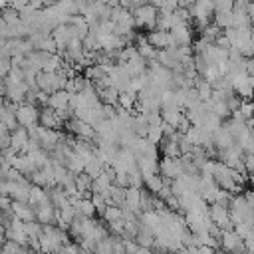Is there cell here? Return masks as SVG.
<instances>
[{
  "label": "cell",
  "instance_id": "7c38bea8",
  "mask_svg": "<svg viewBox=\"0 0 254 254\" xmlns=\"http://www.w3.org/2000/svg\"><path fill=\"white\" fill-rule=\"evenodd\" d=\"M62 119H60V115L54 111V109H50V107H44V109H40V125L42 127H46V129H60L62 127Z\"/></svg>",
  "mask_w": 254,
  "mask_h": 254
},
{
  "label": "cell",
  "instance_id": "e0dca14e",
  "mask_svg": "<svg viewBox=\"0 0 254 254\" xmlns=\"http://www.w3.org/2000/svg\"><path fill=\"white\" fill-rule=\"evenodd\" d=\"M165 183H167V179H163L159 173H155V175H151V177L145 179V185H143V187H145L151 194H159L161 189L165 187Z\"/></svg>",
  "mask_w": 254,
  "mask_h": 254
},
{
  "label": "cell",
  "instance_id": "52a82bcc",
  "mask_svg": "<svg viewBox=\"0 0 254 254\" xmlns=\"http://www.w3.org/2000/svg\"><path fill=\"white\" fill-rule=\"evenodd\" d=\"M34 212H36V220L40 224H54V222H58V208L52 204V200L46 202V204L34 206Z\"/></svg>",
  "mask_w": 254,
  "mask_h": 254
},
{
  "label": "cell",
  "instance_id": "277c9868",
  "mask_svg": "<svg viewBox=\"0 0 254 254\" xmlns=\"http://www.w3.org/2000/svg\"><path fill=\"white\" fill-rule=\"evenodd\" d=\"M159 175L167 181H177L179 177H183L185 171H183L181 157H163L159 161Z\"/></svg>",
  "mask_w": 254,
  "mask_h": 254
},
{
  "label": "cell",
  "instance_id": "7402d4cb",
  "mask_svg": "<svg viewBox=\"0 0 254 254\" xmlns=\"http://www.w3.org/2000/svg\"><path fill=\"white\" fill-rule=\"evenodd\" d=\"M8 26H16V24H20L22 20H20V12L18 10H14V8H6V10H2V16H0Z\"/></svg>",
  "mask_w": 254,
  "mask_h": 254
},
{
  "label": "cell",
  "instance_id": "ac0fdd59",
  "mask_svg": "<svg viewBox=\"0 0 254 254\" xmlns=\"http://www.w3.org/2000/svg\"><path fill=\"white\" fill-rule=\"evenodd\" d=\"M75 212L77 214H81V216H87V218H93L95 216V206H93V200L91 198H79L75 204Z\"/></svg>",
  "mask_w": 254,
  "mask_h": 254
},
{
  "label": "cell",
  "instance_id": "603a6c76",
  "mask_svg": "<svg viewBox=\"0 0 254 254\" xmlns=\"http://www.w3.org/2000/svg\"><path fill=\"white\" fill-rule=\"evenodd\" d=\"M244 171L246 175H254V153H244Z\"/></svg>",
  "mask_w": 254,
  "mask_h": 254
},
{
  "label": "cell",
  "instance_id": "44dd1931",
  "mask_svg": "<svg viewBox=\"0 0 254 254\" xmlns=\"http://www.w3.org/2000/svg\"><path fill=\"white\" fill-rule=\"evenodd\" d=\"M163 137H165L163 123H161V125H149V129H147V139H149L151 143H155V145L159 147V143L163 141Z\"/></svg>",
  "mask_w": 254,
  "mask_h": 254
},
{
  "label": "cell",
  "instance_id": "9c48e42d",
  "mask_svg": "<svg viewBox=\"0 0 254 254\" xmlns=\"http://www.w3.org/2000/svg\"><path fill=\"white\" fill-rule=\"evenodd\" d=\"M171 38H173V44L175 46H190L192 42V32H190V26L189 24H179L171 30Z\"/></svg>",
  "mask_w": 254,
  "mask_h": 254
},
{
  "label": "cell",
  "instance_id": "2e32d148",
  "mask_svg": "<svg viewBox=\"0 0 254 254\" xmlns=\"http://www.w3.org/2000/svg\"><path fill=\"white\" fill-rule=\"evenodd\" d=\"M137 107V93L135 91H121L119 93V109L133 113Z\"/></svg>",
  "mask_w": 254,
  "mask_h": 254
},
{
  "label": "cell",
  "instance_id": "4316f807",
  "mask_svg": "<svg viewBox=\"0 0 254 254\" xmlns=\"http://www.w3.org/2000/svg\"><path fill=\"white\" fill-rule=\"evenodd\" d=\"M196 0H179V8H190Z\"/></svg>",
  "mask_w": 254,
  "mask_h": 254
},
{
  "label": "cell",
  "instance_id": "9a60e30c",
  "mask_svg": "<svg viewBox=\"0 0 254 254\" xmlns=\"http://www.w3.org/2000/svg\"><path fill=\"white\" fill-rule=\"evenodd\" d=\"M121 65L125 67L129 77H139V75H143L147 71V60H143L141 56H137V58H133V60H129V62H125Z\"/></svg>",
  "mask_w": 254,
  "mask_h": 254
},
{
  "label": "cell",
  "instance_id": "d6986e66",
  "mask_svg": "<svg viewBox=\"0 0 254 254\" xmlns=\"http://www.w3.org/2000/svg\"><path fill=\"white\" fill-rule=\"evenodd\" d=\"M212 22L220 30H228V28H232V12H214Z\"/></svg>",
  "mask_w": 254,
  "mask_h": 254
},
{
  "label": "cell",
  "instance_id": "f546056e",
  "mask_svg": "<svg viewBox=\"0 0 254 254\" xmlns=\"http://www.w3.org/2000/svg\"><path fill=\"white\" fill-rule=\"evenodd\" d=\"M244 2H246V4H254V0H244Z\"/></svg>",
  "mask_w": 254,
  "mask_h": 254
},
{
  "label": "cell",
  "instance_id": "f1b7e54d",
  "mask_svg": "<svg viewBox=\"0 0 254 254\" xmlns=\"http://www.w3.org/2000/svg\"><path fill=\"white\" fill-rule=\"evenodd\" d=\"M2 105H4V97H0V107H2Z\"/></svg>",
  "mask_w": 254,
  "mask_h": 254
},
{
  "label": "cell",
  "instance_id": "5bb4252c",
  "mask_svg": "<svg viewBox=\"0 0 254 254\" xmlns=\"http://www.w3.org/2000/svg\"><path fill=\"white\" fill-rule=\"evenodd\" d=\"M135 46H137V52H139V56H141L143 60H147V62H151V60H157V54H159V50H155V48L149 44L147 36H137V42H135Z\"/></svg>",
  "mask_w": 254,
  "mask_h": 254
},
{
  "label": "cell",
  "instance_id": "83f0119b",
  "mask_svg": "<svg viewBox=\"0 0 254 254\" xmlns=\"http://www.w3.org/2000/svg\"><path fill=\"white\" fill-rule=\"evenodd\" d=\"M147 4H153V6H159L161 4V0H145Z\"/></svg>",
  "mask_w": 254,
  "mask_h": 254
},
{
  "label": "cell",
  "instance_id": "4dcf8cb0",
  "mask_svg": "<svg viewBox=\"0 0 254 254\" xmlns=\"http://www.w3.org/2000/svg\"><path fill=\"white\" fill-rule=\"evenodd\" d=\"M8 2H10V4H12V2H16V0H8Z\"/></svg>",
  "mask_w": 254,
  "mask_h": 254
},
{
  "label": "cell",
  "instance_id": "3957f363",
  "mask_svg": "<svg viewBox=\"0 0 254 254\" xmlns=\"http://www.w3.org/2000/svg\"><path fill=\"white\" fill-rule=\"evenodd\" d=\"M16 121L20 127H26V129L40 125V107L30 103H20L16 109Z\"/></svg>",
  "mask_w": 254,
  "mask_h": 254
},
{
  "label": "cell",
  "instance_id": "30bf717a",
  "mask_svg": "<svg viewBox=\"0 0 254 254\" xmlns=\"http://www.w3.org/2000/svg\"><path fill=\"white\" fill-rule=\"evenodd\" d=\"M30 141V131L26 127H18L14 131H10V147L20 155L24 151V147L28 145Z\"/></svg>",
  "mask_w": 254,
  "mask_h": 254
},
{
  "label": "cell",
  "instance_id": "ffe728a7",
  "mask_svg": "<svg viewBox=\"0 0 254 254\" xmlns=\"http://www.w3.org/2000/svg\"><path fill=\"white\" fill-rule=\"evenodd\" d=\"M2 254H30V250H28V246H22L18 242L6 240L2 244Z\"/></svg>",
  "mask_w": 254,
  "mask_h": 254
},
{
  "label": "cell",
  "instance_id": "7a4b0ae2",
  "mask_svg": "<svg viewBox=\"0 0 254 254\" xmlns=\"http://www.w3.org/2000/svg\"><path fill=\"white\" fill-rule=\"evenodd\" d=\"M189 10H190V16H192V20L196 22L198 28H206L212 22L214 12H216L214 0H196Z\"/></svg>",
  "mask_w": 254,
  "mask_h": 254
},
{
  "label": "cell",
  "instance_id": "8fae6325",
  "mask_svg": "<svg viewBox=\"0 0 254 254\" xmlns=\"http://www.w3.org/2000/svg\"><path fill=\"white\" fill-rule=\"evenodd\" d=\"M12 212L16 218H20L22 222H32L36 220V212H34V206L30 202H18V200H12Z\"/></svg>",
  "mask_w": 254,
  "mask_h": 254
},
{
  "label": "cell",
  "instance_id": "4fadbf2b",
  "mask_svg": "<svg viewBox=\"0 0 254 254\" xmlns=\"http://www.w3.org/2000/svg\"><path fill=\"white\" fill-rule=\"evenodd\" d=\"M69 93L65 89H60L56 93L50 95V101H48V107L54 109V111H64V109H69Z\"/></svg>",
  "mask_w": 254,
  "mask_h": 254
},
{
  "label": "cell",
  "instance_id": "5b68a950",
  "mask_svg": "<svg viewBox=\"0 0 254 254\" xmlns=\"http://www.w3.org/2000/svg\"><path fill=\"white\" fill-rule=\"evenodd\" d=\"M52 38H54V42H56V46H58V54L64 56L67 44L71 42L69 26H67V24H60V26H56V28L52 30Z\"/></svg>",
  "mask_w": 254,
  "mask_h": 254
},
{
  "label": "cell",
  "instance_id": "484cf974",
  "mask_svg": "<svg viewBox=\"0 0 254 254\" xmlns=\"http://www.w3.org/2000/svg\"><path fill=\"white\" fill-rule=\"evenodd\" d=\"M28 6H30L32 10H46L44 0H30V2H28Z\"/></svg>",
  "mask_w": 254,
  "mask_h": 254
},
{
  "label": "cell",
  "instance_id": "8992f818",
  "mask_svg": "<svg viewBox=\"0 0 254 254\" xmlns=\"http://www.w3.org/2000/svg\"><path fill=\"white\" fill-rule=\"evenodd\" d=\"M147 40L155 50H169V48L175 46L173 38H171V32H163V30H151L147 34Z\"/></svg>",
  "mask_w": 254,
  "mask_h": 254
},
{
  "label": "cell",
  "instance_id": "d4e9b609",
  "mask_svg": "<svg viewBox=\"0 0 254 254\" xmlns=\"http://www.w3.org/2000/svg\"><path fill=\"white\" fill-rule=\"evenodd\" d=\"M6 149H10V131L0 135V151H6Z\"/></svg>",
  "mask_w": 254,
  "mask_h": 254
},
{
  "label": "cell",
  "instance_id": "cb8c5ba5",
  "mask_svg": "<svg viewBox=\"0 0 254 254\" xmlns=\"http://www.w3.org/2000/svg\"><path fill=\"white\" fill-rule=\"evenodd\" d=\"M58 254H81V248L77 244H73V242H67L58 250Z\"/></svg>",
  "mask_w": 254,
  "mask_h": 254
},
{
  "label": "cell",
  "instance_id": "ba28073f",
  "mask_svg": "<svg viewBox=\"0 0 254 254\" xmlns=\"http://www.w3.org/2000/svg\"><path fill=\"white\" fill-rule=\"evenodd\" d=\"M212 139H214V149L220 153V151H226V149H230V147H234L236 145V139L232 137V133L222 125L214 135H212Z\"/></svg>",
  "mask_w": 254,
  "mask_h": 254
},
{
  "label": "cell",
  "instance_id": "6da1fadb",
  "mask_svg": "<svg viewBox=\"0 0 254 254\" xmlns=\"http://www.w3.org/2000/svg\"><path fill=\"white\" fill-rule=\"evenodd\" d=\"M133 12V20H135V28H143V30H155L157 28V16L159 10L153 4H143L131 10Z\"/></svg>",
  "mask_w": 254,
  "mask_h": 254
}]
</instances>
